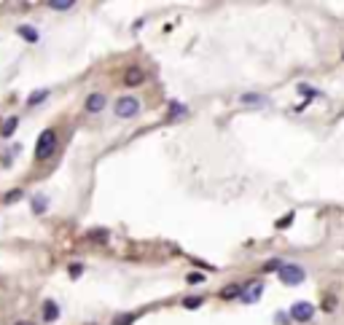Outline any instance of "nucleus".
Returning <instances> with one entry per match:
<instances>
[{
    "label": "nucleus",
    "mask_w": 344,
    "mask_h": 325,
    "mask_svg": "<svg viewBox=\"0 0 344 325\" xmlns=\"http://www.w3.org/2000/svg\"><path fill=\"white\" fill-rule=\"evenodd\" d=\"M57 151V135L54 129H46V132L38 137V145H35V156L41 159V162H46V159H51Z\"/></svg>",
    "instance_id": "f257e3e1"
},
{
    "label": "nucleus",
    "mask_w": 344,
    "mask_h": 325,
    "mask_svg": "<svg viewBox=\"0 0 344 325\" xmlns=\"http://www.w3.org/2000/svg\"><path fill=\"white\" fill-rule=\"evenodd\" d=\"M277 274H280V279H283L285 285H301L304 277H307V271H304L299 264H285Z\"/></svg>",
    "instance_id": "f03ea898"
},
{
    "label": "nucleus",
    "mask_w": 344,
    "mask_h": 325,
    "mask_svg": "<svg viewBox=\"0 0 344 325\" xmlns=\"http://www.w3.org/2000/svg\"><path fill=\"white\" fill-rule=\"evenodd\" d=\"M137 110H140V100H137V97H121V100L116 102V116L118 118H132V116H137Z\"/></svg>",
    "instance_id": "7ed1b4c3"
},
{
    "label": "nucleus",
    "mask_w": 344,
    "mask_h": 325,
    "mask_svg": "<svg viewBox=\"0 0 344 325\" xmlns=\"http://www.w3.org/2000/svg\"><path fill=\"white\" fill-rule=\"evenodd\" d=\"M312 317H315V306L307 304V301H299V304L290 306V320H296V323H309Z\"/></svg>",
    "instance_id": "20e7f679"
},
{
    "label": "nucleus",
    "mask_w": 344,
    "mask_h": 325,
    "mask_svg": "<svg viewBox=\"0 0 344 325\" xmlns=\"http://www.w3.org/2000/svg\"><path fill=\"white\" fill-rule=\"evenodd\" d=\"M105 94H100V92H97V94H91L89 97V100H86V110H89V113H100L102 110V108H105Z\"/></svg>",
    "instance_id": "39448f33"
},
{
    "label": "nucleus",
    "mask_w": 344,
    "mask_h": 325,
    "mask_svg": "<svg viewBox=\"0 0 344 325\" xmlns=\"http://www.w3.org/2000/svg\"><path fill=\"white\" fill-rule=\"evenodd\" d=\"M261 293H263V285L256 282V285H250V288L242 293V301H245V304H256V301L261 298Z\"/></svg>",
    "instance_id": "423d86ee"
},
{
    "label": "nucleus",
    "mask_w": 344,
    "mask_h": 325,
    "mask_svg": "<svg viewBox=\"0 0 344 325\" xmlns=\"http://www.w3.org/2000/svg\"><path fill=\"white\" fill-rule=\"evenodd\" d=\"M143 81H145V76H143L140 67H132V70H127V76H124V83H127V86H137V83H143Z\"/></svg>",
    "instance_id": "0eeeda50"
},
{
    "label": "nucleus",
    "mask_w": 344,
    "mask_h": 325,
    "mask_svg": "<svg viewBox=\"0 0 344 325\" xmlns=\"http://www.w3.org/2000/svg\"><path fill=\"white\" fill-rule=\"evenodd\" d=\"M57 317H59V306H57L54 301H43V320L46 323H54Z\"/></svg>",
    "instance_id": "6e6552de"
},
{
    "label": "nucleus",
    "mask_w": 344,
    "mask_h": 325,
    "mask_svg": "<svg viewBox=\"0 0 344 325\" xmlns=\"http://www.w3.org/2000/svg\"><path fill=\"white\" fill-rule=\"evenodd\" d=\"M16 124H19V118L8 116V118H5V124H3V129H0V135H3V137H11V135H14V129H16Z\"/></svg>",
    "instance_id": "1a4fd4ad"
},
{
    "label": "nucleus",
    "mask_w": 344,
    "mask_h": 325,
    "mask_svg": "<svg viewBox=\"0 0 344 325\" xmlns=\"http://www.w3.org/2000/svg\"><path fill=\"white\" fill-rule=\"evenodd\" d=\"M19 35L25 38V41H30V43L38 41V30H35V27H30V25H22L19 27Z\"/></svg>",
    "instance_id": "9d476101"
},
{
    "label": "nucleus",
    "mask_w": 344,
    "mask_h": 325,
    "mask_svg": "<svg viewBox=\"0 0 344 325\" xmlns=\"http://www.w3.org/2000/svg\"><path fill=\"white\" fill-rule=\"evenodd\" d=\"M223 298H242V288L239 285H229V288H223Z\"/></svg>",
    "instance_id": "9b49d317"
},
{
    "label": "nucleus",
    "mask_w": 344,
    "mask_h": 325,
    "mask_svg": "<svg viewBox=\"0 0 344 325\" xmlns=\"http://www.w3.org/2000/svg\"><path fill=\"white\" fill-rule=\"evenodd\" d=\"M132 323H135V315H132V312H124V315L113 317V325H132Z\"/></svg>",
    "instance_id": "f8f14e48"
},
{
    "label": "nucleus",
    "mask_w": 344,
    "mask_h": 325,
    "mask_svg": "<svg viewBox=\"0 0 344 325\" xmlns=\"http://www.w3.org/2000/svg\"><path fill=\"white\" fill-rule=\"evenodd\" d=\"M46 210V196H32V213L41 215Z\"/></svg>",
    "instance_id": "ddd939ff"
},
{
    "label": "nucleus",
    "mask_w": 344,
    "mask_h": 325,
    "mask_svg": "<svg viewBox=\"0 0 344 325\" xmlns=\"http://www.w3.org/2000/svg\"><path fill=\"white\" fill-rule=\"evenodd\" d=\"M51 8H57V11H67V8H73V0H51Z\"/></svg>",
    "instance_id": "4468645a"
},
{
    "label": "nucleus",
    "mask_w": 344,
    "mask_h": 325,
    "mask_svg": "<svg viewBox=\"0 0 344 325\" xmlns=\"http://www.w3.org/2000/svg\"><path fill=\"white\" fill-rule=\"evenodd\" d=\"M183 306H186V309H197V306H202V298H199V296H188V298L183 301Z\"/></svg>",
    "instance_id": "2eb2a0df"
},
{
    "label": "nucleus",
    "mask_w": 344,
    "mask_h": 325,
    "mask_svg": "<svg viewBox=\"0 0 344 325\" xmlns=\"http://www.w3.org/2000/svg\"><path fill=\"white\" fill-rule=\"evenodd\" d=\"M46 97H49V92H46V89H43V92H32V94H30V100H27V102H30V105H38V102H41V100H46Z\"/></svg>",
    "instance_id": "dca6fc26"
},
{
    "label": "nucleus",
    "mask_w": 344,
    "mask_h": 325,
    "mask_svg": "<svg viewBox=\"0 0 344 325\" xmlns=\"http://www.w3.org/2000/svg\"><path fill=\"white\" fill-rule=\"evenodd\" d=\"M16 199H22V188H14V191H8V193H5V204L16 202Z\"/></svg>",
    "instance_id": "f3484780"
},
{
    "label": "nucleus",
    "mask_w": 344,
    "mask_h": 325,
    "mask_svg": "<svg viewBox=\"0 0 344 325\" xmlns=\"http://www.w3.org/2000/svg\"><path fill=\"white\" fill-rule=\"evenodd\" d=\"M242 102H245V105H261L263 100H261L258 94H245V97H242Z\"/></svg>",
    "instance_id": "a211bd4d"
},
{
    "label": "nucleus",
    "mask_w": 344,
    "mask_h": 325,
    "mask_svg": "<svg viewBox=\"0 0 344 325\" xmlns=\"http://www.w3.org/2000/svg\"><path fill=\"white\" fill-rule=\"evenodd\" d=\"M89 239H94V242H102V239H108V231H105V229L91 231V234H89Z\"/></svg>",
    "instance_id": "6ab92c4d"
},
{
    "label": "nucleus",
    "mask_w": 344,
    "mask_h": 325,
    "mask_svg": "<svg viewBox=\"0 0 344 325\" xmlns=\"http://www.w3.org/2000/svg\"><path fill=\"white\" fill-rule=\"evenodd\" d=\"M283 266H285V264H280V261H269V264L263 266V271H280Z\"/></svg>",
    "instance_id": "aec40b11"
},
{
    "label": "nucleus",
    "mask_w": 344,
    "mask_h": 325,
    "mask_svg": "<svg viewBox=\"0 0 344 325\" xmlns=\"http://www.w3.org/2000/svg\"><path fill=\"white\" fill-rule=\"evenodd\" d=\"M186 279H188V282H191V285H199V282H202V279H204V274H199V271H191V274H188Z\"/></svg>",
    "instance_id": "412c9836"
},
{
    "label": "nucleus",
    "mask_w": 344,
    "mask_h": 325,
    "mask_svg": "<svg viewBox=\"0 0 344 325\" xmlns=\"http://www.w3.org/2000/svg\"><path fill=\"white\" fill-rule=\"evenodd\" d=\"M288 223H293V213H288L283 220H277V226H280V229H288Z\"/></svg>",
    "instance_id": "4be33fe9"
},
{
    "label": "nucleus",
    "mask_w": 344,
    "mask_h": 325,
    "mask_svg": "<svg viewBox=\"0 0 344 325\" xmlns=\"http://www.w3.org/2000/svg\"><path fill=\"white\" fill-rule=\"evenodd\" d=\"M323 309H325V312H331V309H336V298H331V296H328V298H325V301H323Z\"/></svg>",
    "instance_id": "5701e85b"
},
{
    "label": "nucleus",
    "mask_w": 344,
    "mask_h": 325,
    "mask_svg": "<svg viewBox=\"0 0 344 325\" xmlns=\"http://www.w3.org/2000/svg\"><path fill=\"white\" fill-rule=\"evenodd\" d=\"M81 271H84L81 264H70V277H81Z\"/></svg>",
    "instance_id": "b1692460"
},
{
    "label": "nucleus",
    "mask_w": 344,
    "mask_h": 325,
    "mask_svg": "<svg viewBox=\"0 0 344 325\" xmlns=\"http://www.w3.org/2000/svg\"><path fill=\"white\" fill-rule=\"evenodd\" d=\"M177 113H183V105H177V102L170 105V116H177Z\"/></svg>",
    "instance_id": "393cba45"
},
{
    "label": "nucleus",
    "mask_w": 344,
    "mask_h": 325,
    "mask_svg": "<svg viewBox=\"0 0 344 325\" xmlns=\"http://www.w3.org/2000/svg\"><path fill=\"white\" fill-rule=\"evenodd\" d=\"M16 325H35V323H30V320H25V323H16Z\"/></svg>",
    "instance_id": "a878e982"
}]
</instances>
